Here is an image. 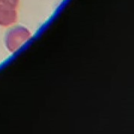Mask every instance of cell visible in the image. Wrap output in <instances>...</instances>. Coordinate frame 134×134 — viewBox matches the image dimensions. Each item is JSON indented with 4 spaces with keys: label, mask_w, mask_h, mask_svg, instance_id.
<instances>
[{
    "label": "cell",
    "mask_w": 134,
    "mask_h": 134,
    "mask_svg": "<svg viewBox=\"0 0 134 134\" xmlns=\"http://www.w3.org/2000/svg\"><path fill=\"white\" fill-rule=\"evenodd\" d=\"M32 36V32L26 27L23 26L13 27L5 35V43L6 48L10 53H14L24 45V43L28 42Z\"/></svg>",
    "instance_id": "obj_1"
},
{
    "label": "cell",
    "mask_w": 134,
    "mask_h": 134,
    "mask_svg": "<svg viewBox=\"0 0 134 134\" xmlns=\"http://www.w3.org/2000/svg\"><path fill=\"white\" fill-rule=\"evenodd\" d=\"M18 20L16 9L0 7V26L8 27L16 23Z\"/></svg>",
    "instance_id": "obj_2"
},
{
    "label": "cell",
    "mask_w": 134,
    "mask_h": 134,
    "mask_svg": "<svg viewBox=\"0 0 134 134\" xmlns=\"http://www.w3.org/2000/svg\"><path fill=\"white\" fill-rule=\"evenodd\" d=\"M20 0H0V7L17 9Z\"/></svg>",
    "instance_id": "obj_3"
}]
</instances>
